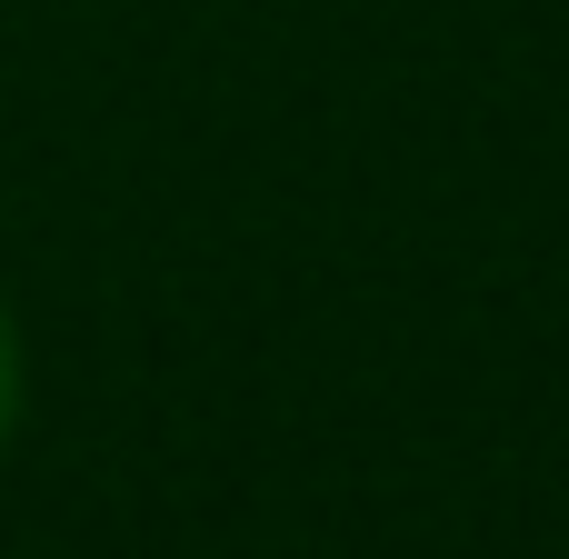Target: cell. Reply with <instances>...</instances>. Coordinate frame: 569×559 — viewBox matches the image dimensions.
I'll return each instance as SVG.
<instances>
[{"label":"cell","instance_id":"obj_1","mask_svg":"<svg viewBox=\"0 0 569 559\" xmlns=\"http://www.w3.org/2000/svg\"><path fill=\"white\" fill-rule=\"evenodd\" d=\"M10 440H20V330L0 310V460H10Z\"/></svg>","mask_w":569,"mask_h":559}]
</instances>
